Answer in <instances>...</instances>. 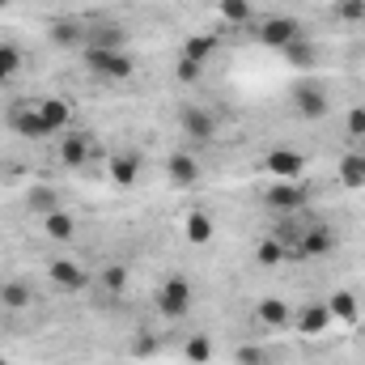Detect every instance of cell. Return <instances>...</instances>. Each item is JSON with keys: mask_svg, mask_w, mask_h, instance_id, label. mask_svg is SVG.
<instances>
[{"mask_svg": "<svg viewBox=\"0 0 365 365\" xmlns=\"http://www.w3.org/2000/svg\"><path fill=\"white\" fill-rule=\"evenodd\" d=\"M81 64H86V73H90L93 81H102V86L132 81V73H136V64H132L128 51H106V47H81Z\"/></svg>", "mask_w": 365, "mask_h": 365, "instance_id": "1", "label": "cell"}, {"mask_svg": "<svg viewBox=\"0 0 365 365\" xmlns=\"http://www.w3.org/2000/svg\"><path fill=\"white\" fill-rule=\"evenodd\" d=\"M289 98H293V115L306 119V123H319L331 110V93H327L323 81H293Z\"/></svg>", "mask_w": 365, "mask_h": 365, "instance_id": "2", "label": "cell"}, {"mask_svg": "<svg viewBox=\"0 0 365 365\" xmlns=\"http://www.w3.org/2000/svg\"><path fill=\"white\" fill-rule=\"evenodd\" d=\"M158 314L162 319H187L191 314V280L182 272H170L162 284H158Z\"/></svg>", "mask_w": 365, "mask_h": 365, "instance_id": "3", "label": "cell"}, {"mask_svg": "<svg viewBox=\"0 0 365 365\" xmlns=\"http://www.w3.org/2000/svg\"><path fill=\"white\" fill-rule=\"evenodd\" d=\"M297 38H306V30H302V21H297V17H289V13L264 17V21L255 26V43H259V47H268V51H284V47H289V43H297Z\"/></svg>", "mask_w": 365, "mask_h": 365, "instance_id": "4", "label": "cell"}, {"mask_svg": "<svg viewBox=\"0 0 365 365\" xmlns=\"http://www.w3.org/2000/svg\"><path fill=\"white\" fill-rule=\"evenodd\" d=\"M310 204V187L297 179V182H280L272 179L264 187V208H272L276 217H293V212H302Z\"/></svg>", "mask_w": 365, "mask_h": 365, "instance_id": "5", "label": "cell"}, {"mask_svg": "<svg viewBox=\"0 0 365 365\" xmlns=\"http://www.w3.org/2000/svg\"><path fill=\"white\" fill-rule=\"evenodd\" d=\"M336 230L327 225V221H314V225H306L302 234H297V242L289 247V259H323V255H331L336 251Z\"/></svg>", "mask_w": 365, "mask_h": 365, "instance_id": "6", "label": "cell"}, {"mask_svg": "<svg viewBox=\"0 0 365 365\" xmlns=\"http://www.w3.org/2000/svg\"><path fill=\"white\" fill-rule=\"evenodd\" d=\"M179 132H182V140H191V145H208V140H217V115L204 110V106H182Z\"/></svg>", "mask_w": 365, "mask_h": 365, "instance_id": "7", "label": "cell"}, {"mask_svg": "<svg viewBox=\"0 0 365 365\" xmlns=\"http://www.w3.org/2000/svg\"><path fill=\"white\" fill-rule=\"evenodd\" d=\"M4 123H9V132H13V136L47 140V132H43V119H38V106H34V102H17V106H9V110H4Z\"/></svg>", "mask_w": 365, "mask_h": 365, "instance_id": "8", "label": "cell"}, {"mask_svg": "<svg viewBox=\"0 0 365 365\" xmlns=\"http://www.w3.org/2000/svg\"><path fill=\"white\" fill-rule=\"evenodd\" d=\"M264 170L272 175V179L280 182H297L302 175H306V158L297 153V149H268V158H264Z\"/></svg>", "mask_w": 365, "mask_h": 365, "instance_id": "9", "label": "cell"}, {"mask_svg": "<svg viewBox=\"0 0 365 365\" xmlns=\"http://www.w3.org/2000/svg\"><path fill=\"white\" fill-rule=\"evenodd\" d=\"M47 280L60 289V293H81V289H90L93 276L81 268V264H73V259H51L47 264Z\"/></svg>", "mask_w": 365, "mask_h": 365, "instance_id": "10", "label": "cell"}, {"mask_svg": "<svg viewBox=\"0 0 365 365\" xmlns=\"http://www.w3.org/2000/svg\"><path fill=\"white\" fill-rule=\"evenodd\" d=\"M166 179H170V187H179V191L200 182V162H195L191 149H175V153L166 158Z\"/></svg>", "mask_w": 365, "mask_h": 365, "instance_id": "11", "label": "cell"}, {"mask_svg": "<svg viewBox=\"0 0 365 365\" xmlns=\"http://www.w3.org/2000/svg\"><path fill=\"white\" fill-rule=\"evenodd\" d=\"M106 170H110V182L115 187H136L140 182V153H132V149H115L110 153V162H106Z\"/></svg>", "mask_w": 365, "mask_h": 365, "instance_id": "12", "label": "cell"}, {"mask_svg": "<svg viewBox=\"0 0 365 365\" xmlns=\"http://www.w3.org/2000/svg\"><path fill=\"white\" fill-rule=\"evenodd\" d=\"M293 327H297L302 336H323V331L331 327V310H327V302H310V306L293 310Z\"/></svg>", "mask_w": 365, "mask_h": 365, "instance_id": "13", "label": "cell"}, {"mask_svg": "<svg viewBox=\"0 0 365 365\" xmlns=\"http://www.w3.org/2000/svg\"><path fill=\"white\" fill-rule=\"evenodd\" d=\"M38 106V119H43V132L47 136H56V132H64L68 123H73V106L64 102V98H43V102H34Z\"/></svg>", "mask_w": 365, "mask_h": 365, "instance_id": "14", "label": "cell"}, {"mask_svg": "<svg viewBox=\"0 0 365 365\" xmlns=\"http://www.w3.org/2000/svg\"><path fill=\"white\" fill-rule=\"evenodd\" d=\"M182 238H187L191 247H208V242L217 238V221H212L204 208H195V212L182 217Z\"/></svg>", "mask_w": 365, "mask_h": 365, "instance_id": "15", "label": "cell"}, {"mask_svg": "<svg viewBox=\"0 0 365 365\" xmlns=\"http://www.w3.org/2000/svg\"><path fill=\"white\" fill-rule=\"evenodd\" d=\"M255 319L264 323V327H293V306L284 302V297H259L255 302Z\"/></svg>", "mask_w": 365, "mask_h": 365, "instance_id": "16", "label": "cell"}, {"mask_svg": "<svg viewBox=\"0 0 365 365\" xmlns=\"http://www.w3.org/2000/svg\"><path fill=\"white\" fill-rule=\"evenodd\" d=\"M280 56H284V64H289L293 73H314V68H319V47H314L310 38H297V43H289Z\"/></svg>", "mask_w": 365, "mask_h": 365, "instance_id": "17", "label": "cell"}, {"mask_svg": "<svg viewBox=\"0 0 365 365\" xmlns=\"http://www.w3.org/2000/svg\"><path fill=\"white\" fill-rule=\"evenodd\" d=\"M43 234H47L51 242H73V238H77V217H73L68 208H51V212L43 217Z\"/></svg>", "mask_w": 365, "mask_h": 365, "instance_id": "18", "label": "cell"}, {"mask_svg": "<svg viewBox=\"0 0 365 365\" xmlns=\"http://www.w3.org/2000/svg\"><path fill=\"white\" fill-rule=\"evenodd\" d=\"M90 149H93L90 136H81V132H68V136L60 140V162H64L68 170H81V166L90 162Z\"/></svg>", "mask_w": 365, "mask_h": 365, "instance_id": "19", "label": "cell"}, {"mask_svg": "<svg viewBox=\"0 0 365 365\" xmlns=\"http://www.w3.org/2000/svg\"><path fill=\"white\" fill-rule=\"evenodd\" d=\"M47 34H51V43H56V47H64V51H81L90 30H86L81 21H68V17H64V21H51V30H47Z\"/></svg>", "mask_w": 365, "mask_h": 365, "instance_id": "20", "label": "cell"}, {"mask_svg": "<svg viewBox=\"0 0 365 365\" xmlns=\"http://www.w3.org/2000/svg\"><path fill=\"white\" fill-rule=\"evenodd\" d=\"M123 43H128L123 26H110V21H98V26H93L90 34H86V47H106V51H128Z\"/></svg>", "mask_w": 365, "mask_h": 365, "instance_id": "21", "label": "cell"}, {"mask_svg": "<svg viewBox=\"0 0 365 365\" xmlns=\"http://www.w3.org/2000/svg\"><path fill=\"white\" fill-rule=\"evenodd\" d=\"M327 310H331V323H357V314H361V302H357L349 289H336V293L327 297Z\"/></svg>", "mask_w": 365, "mask_h": 365, "instance_id": "22", "label": "cell"}, {"mask_svg": "<svg viewBox=\"0 0 365 365\" xmlns=\"http://www.w3.org/2000/svg\"><path fill=\"white\" fill-rule=\"evenodd\" d=\"M340 182L344 187H365V149H349L344 158H340Z\"/></svg>", "mask_w": 365, "mask_h": 365, "instance_id": "23", "label": "cell"}, {"mask_svg": "<svg viewBox=\"0 0 365 365\" xmlns=\"http://www.w3.org/2000/svg\"><path fill=\"white\" fill-rule=\"evenodd\" d=\"M284 259H289V247H284L276 234H272V238H264V242L255 247V264H259V268H280Z\"/></svg>", "mask_w": 365, "mask_h": 365, "instance_id": "24", "label": "cell"}, {"mask_svg": "<svg viewBox=\"0 0 365 365\" xmlns=\"http://www.w3.org/2000/svg\"><path fill=\"white\" fill-rule=\"evenodd\" d=\"M212 51H217V38H212V34H191V38L182 43V56L195 60V64H208Z\"/></svg>", "mask_w": 365, "mask_h": 365, "instance_id": "25", "label": "cell"}, {"mask_svg": "<svg viewBox=\"0 0 365 365\" xmlns=\"http://www.w3.org/2000/svg\"><path fill=\"white\" fill-rule=\"evenodd\" d=\"M0 306H9V310H26V306H30V284H26V280H9V284H0Z\"/></svg>", "mask_w": 365, "mask_h": 365, "instance_id": "26", "label": "cell"}, {"mask_svg": "<svg viewBox=\"0 0 365 365\" xmlns=\"http://www.w3.org/2000/svg\"><path fill=\"white\" fill-rule=\"evenodd\" d=\"M217 13H221L230 26H247L251 13H255V4H251V0H217Z\"/></svg>", "mask_w": 365, "mask_h": 365, "instance_id": "27", "label": "cell"}, {"mask_svg": "<svg viewBox=\"0 0 365 365\" xmlns=\"http://www.w3.org/2000/svg\"><path fill=\"white\" fill-rule=\"evenodd\" d=\"M21 73V51L13 43H0V86H9Z\"/></svg>", "mask_w": 365, "mask_h": 365, "instance_id": "28", "label": "cell"}, {"mask_svg": "<svg viewBox=\"0 0 365 365\" xmlns=\"http://www.w3.org/2000/svg\"><path fill=\"white\" fill-rule=\"evenodd\" d=\"M182 357H187L191 365L212 361V340H208V336H191V340H182Z\"/></svg>", "mask_w": 365, "mask_h": 365, "instance_id": "29", "label": "cell"}, {"mask_svg": "<svg viewBox=\"0 0 365 365\" xmlns=\"http://www.w3.org/2000/svg\"><path fill=\"white\" fill-rule=\"evenodd\" d=\"M98 284H102L106 293H123V289H128V268H123V264H106V268L98 272Z\"/></svg>", "mask_w": 365, "mask_h": 365, "instance_id": "30", "label": "cell"}, {"mask_svg": "<svg viewBox=\"0 0 365 365\" xmlns=\"http://www.w3.org/2000/svg\"><path fill=\"white\" fill-rule=\"evenodd\" d=\"M331 13L340 21H365V0H331Z\"/></svg>", "mask_w": 365, "mask_h": 365, "instance_id": "31", "label": "cell"}, {"mask_svg": "<svg viewBox=\"0 0 365 365\" xmlns=\"http://www.w3.org/2000/svg\"><path fill=\"white\" fill-rule=\"evenodd\" d=\"M30 208H34L38 217H47L51 208H60V200H56V191H51V187H34V191H30Z\"/></svg>", "mask_w": 365, "mask_h": 365, "instance_id": "32", "label": "cell"}, {"mask_svg": "<svg viewBox=\"0 0 365 365\" xmlns=\"http://www.w3.org/2000/svg\"><path fill=\"white\" fill-rule=\"evenodd\" d=\"M344 136H349V145H361L365 140V106L349 110V119H344Z\"/></svg>", "mask_w": 365, "mask_h": 365, "instance_id": "33", "label": "cell"}, {"mask_svg": "<svg viewBox=\"0 0 365 365\" xmlns=\"http://www.w3.org/2000/svg\"><path fill=\"white\" fill-rule=\"evenodd\" d=\"M158 349H162V340H158L153 331H136V336H132V353H136V357H158Z\"/></svg>", "mask_w": 365, "mask_h": 365, "instance_id": "34", "label": "cell"}, {"mask_svg": "<svg viewBox=\"0 0 365 365\" xmlns=\"http://www.w3.org/2000/svg\"><path fill=\"white\" fill-rule=\"evenodd\" d=\"M200 73H204V64H195V60L179 56V64H175V77H179V81H187V86H191V81H200Z\"/></svg>", "mask_w": 365, "mask_h": 365, "instance_id": "35", "label": "cell"}, {"mask_svg": "<svg viewBox=\"0 0 365 365\" xmlns=\"http://www.w3.org/2000/svg\"><path fill=\"white\" fill-rule=\"evenodd\" d=\"M238 365H268V357H264V349L242 344V349H238Z\"/></svg>", "mask_w": 365, "mask_h": 365, "instance_id": "36", "label": "cell"}, {"mask_svg": "<svg viewBox=\"0 0 365 365\" xmlns=\"http://www.w3.org/2000/svg\"><path fill=\"white\" fill-rule=\"evenodd\" d=\"M4 4H13V0H0V9H4Z\"/></svg>", "mask_w": 365, "mask_h": 365, "instance_id": "37", "label": "cell"}, {"mask_svg": "<svg viewBox=\"0 0 365 365\" xmlns=\"http://www.w3.org/2000/svg\"><path fill=\"white\" fill-rule=\"evenodd\" d=\"M0 365H9V361H4V357H0Z\"/></svg>", "mask_w": 365, "mask_h": 365, "instance_id": "38", "label": "cell"}]
</instances>
